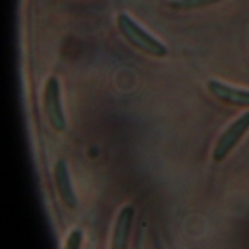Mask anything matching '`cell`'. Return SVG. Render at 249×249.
Returning <instances> with one entry per match:
<instances>
[{"instance_id":"cell-1","label":"cell","mask_w":249,"mask_h":249,"mask_svg":"<svg viewBox=\"0 0 249 249\" xmlns=\"http://www.w3.org/2000/svg\"><path fill=\"white\" fill-rule=\"evenodd\" d=\"M118 26H120V31L124 34V36L131 44H134L137 48H140L144 53L152 54L155 57L166 55V53H168L166 47L160 41H158L155 36L147 34L142 26H139L128 15L121 13L118 16Z\"/></svg>"},{"instance_id":"cell-2","label":"cell","mask_w":249,"mask_h":249,"mask_svg":"<svg viewBox=\"0 0 249 249\" xmlns=\"http://www.w3.org/2000/svg\"><path fill=\"white\" fill-rule=\"evenodd\" d=\"M249 128V112L242 114L235 123H232L226 131L220 136L214 152H213V158L216 162H222L229 153L231 150L238 144V142L242 139V136L248 131Z\"/></svg>"},{"instance_id":"cell-3","label":"cell","mask_w":249,"mask_h":249,"mask_svg":"<svg viewBox=\"0 0 249 249\" xmlns=\"http://www.w3.org/2000/svg\"><path fill=\"white\" fill-rule=\"evenodd\" d=\"M45 111L51 125L57 131L66 130V120L60 99V85L55 77H50L45 86Z\"/></svg>"},{"instance_id":"cell-4","label":"cell","mask_w":249,"mask_h":249,"mask_svg":"<svg viewBox=\"0 0 249 249\" xmlns=\"http://www.w3.org/2000/svg\"><path fill=\"white\" fill-rule=\"evenodd\" d=\"M207 86H209V90L220 101H225L228 104L238 105V107H249V90L236 89L225 83H220L217 80H210Z\"/></svg>"},{"instance_id":"cell-5","label":"cell","mask_w":249,"mask_h":249,"mask_svg":"<svg viewBox=\"0 0 249 249\" xmlns=\"http://www.w3.org/2000/svg\"><path fill=\"white\" fill-rule=\"evenodd\" d=\"M54 175H55V182H57V188L60 193L61 200L64 201V204L69 209H74L77 206V200L70 182V175L67 171V165L64 160H58L54 169Z\"/></svg>"},{"instance_id":"cell-6","label":"cell","mask_w":249,"mask_h":249,"mask_svg":"<svg viewBox=\"0 0 249 249\" xmlns=\"http://www.w3.org/2000/svg\"><path fill=\"white\" fill-rule=\"evenodd\" d=\"M134 210L133 207L127 206L121 210L118 214V219L115 222L114 228V236H112V249H127L128 244V235L131 229V222H133Z\"/></svg>"},{"instance_id":"cell-7","label":"cell","mask_w":249,"mask_h":249,"mask_svg":"<svg viewBox=\"0 0 249 249\" xmlns=\"http://www.w3.org/2000/svg\"><path fill=\"white\" fill-rule=\"evenodd\" d=\"M217 1H222V0H175L172 1V6L177 9H196V7L214 4Z\"/></svg>"},{"instance_id":"cell-8","label":"cell","mask_w":249,"mask_h":249,"mask_svg":"<svg viewBox=\"0 0 249 249\" xmlns=\"http://www.w3.org/2000/svg\"><path fill=\"white\" fill-rule=\"evenodd\" d=\"M80 244H82V232L74 231V232H71V235L67 239L66 249H80Z\"/></svg>"}]
</instances>
